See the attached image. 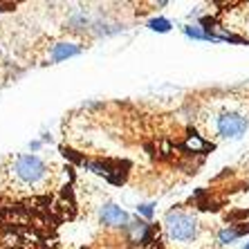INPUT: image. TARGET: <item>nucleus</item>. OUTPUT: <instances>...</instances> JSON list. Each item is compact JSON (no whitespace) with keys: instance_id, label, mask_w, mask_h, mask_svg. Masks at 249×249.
I'll return each instance as SVG.
<instances>
[{"instance_id":"f257e3e1","label":"nucleus","mask_w":249,"mask_h":249,"mask_svg":"<svg viewBox=\"0 0 249 249\" xmlns=\"http://www.w3.org/2000/svg\"><path fill=\"white\" fill-rule=\"evenodd\" d=\"M7 173H9L12 184L20 191H41L50 184V178H52L47 162L34 153H23V155L14 157Z\"/></svg>"},{"instance_id":"f03ea898","label":"nucleus","mask_w":249,"mask_h":249,"mask_svg":"<svg viewBox=\"0 0 249 249\" xmlns=\"http://www.w3.org/2000/svg\"><path fill=\"white\" fill-rule=\"evenodd\" d=\"M164 229H166V236L173 243H180V245L196 243L197 236H200V222H197V218L193 213L180 211V209H173V211L166 213Z\"/></svg>"},{"instance_id":"7ed1b4c3","label":"nucleus","mask_w":249,"mask_h":249,"mask_svg":"<svg viewBox=\"0 0 249 249\" xmlns=\"http://www.w3.org/2000/svg\"><path fill=\"white\" fill-rule=\"evenodd\" d=\"M249 128V117L240 110H220L213 115L211 122V133L220 139H240Z\"/></svg>"},{"instance_id":"20e7f679","label":"nucleus","mask_w":249,"mask_h":249,"mask_svg":"<svg viewBox=\"0 0 249 249\" xmlns=\"http://www.w3.org/2000/svg\"><path fill=\"white\" fill-rule=\"evenodd\" d=\"M99 220L104 227H110V229H126L130 225V215L126 209L117 207V204H104L99 211Z\"/></svg>"},{"instance_id":"39448f33","label":"nucleus","mask_w":249,"mask_h":249,"mask_svg":"<svg viewBox=\"0 0 249 249\" xmlns=\"http://www.w3.org/2000/svg\"><path fill=\"white\" fill-rule=\"evenodd\" d=\"M126 233H128V240H130L133 245H146L148 240H151V236H153V229H151L148 222L135 220V222H130V225L126 227Z\"/></svg>"},{"instance_id":"423d86ee","label":"nucleus","mask_w":249,"mask_h":249,"mask_svg":"<svg viewBox=\"0 0 249 249\" xmlns=\"http://www.w3.org/2000/svg\"><path fill=\"white\" fill-rule=\"evenodd\" d=\"M83 47L76 45V43H56L52 47V54H50V61L52 63H61L65 58H72V56H79Z\"/></svg>"},{"instance_id":"0eeeda50","label":"nucleus","mask_w":249,"mask_h":249,"mask_svg":"<svg viewBox=\"0 0 249 249\" xmlns=\"http://www.w3.org/2000/svg\"><path fill=\"white\" fill-rule=\"evenodd\" d=\"M184 34L189 36V38H196V41H213V43H220L218 34H213V32H207L204 27H197V25H186V27H184Z\"/></svg>"},{"instance_id":"6e6552de","label":"nucleus","mask_w":249,"mask_h":249,"mask_svg":"<svg viewBox=\"0 0 249 249\" xmlns=\"http://www.w3.org/2000/svg\"><path fill=\"white\" fill-rule=\"evenodd\" d=\"M245 233V229H236V227H225V229H220L218 231V240H220L222 245H229L233 243V240H238V238Z\"/></svg>"},{"instance_id":"1a4fd4ad","label":"nucleus","mask_w":249,"mask_h":249,"mask_svg":"<svg viewBox=\"0 0 249 249\" xmlns=\"http://www.w3.org/2000/svg\"><path fill=\"white\" fill-rule=\"evenodd\" d=\"M148 29H151V32H157V34H168V32L173 29V23H171L168 18L160 16V18H153V20H148Z\"/></svg>"},{"instance_id":"9d476101","label":"nucleus","mask_w":249,"mask_h":249,"mask_svg":"<svg viewBox=\"0 0 249 249\" xmlns=\"http://www.w3.org/2000/svg\"><path fill=\"white\" fill-rule=\"evenodd\" d=\"M137 215H142V218H146V220H151L153 215H155V204H151V202L137 204Z\"/></svg>"},{"instance_id":"9b49d317","label":"nucleus","mask_w":249,"mask_h":249,"mask_svg":"<svg viewBox=\"0 0 249 249\" xmlns=\"http://www.w3.org/2000/svg\"><path fill=\"white\" fill-rule=\"evenodd\" d=\"M186 148H193V151H202V148H207V144H204L200 137H191L189 142H186Z\"/></svg>"},{"instance_id":"f8f14e48","label":"nucleus","mask_w":249,"mask_h":249,"mask_svg":"<svg viewBox=\"0 0 249 249\" xmlns=\"http://www.w3.org/2000/svg\"><path fill=\"white\" fill-rule=\"evenodd\" d=\"M29 148H32V151H38V148H41V142H32V144H29Z\"/></svg>"},{"instance_id":"ddd939ff","label":"nucleus","mask_w":249,"mask_h":249,"mask_svg":"<svg viewBox=\"0 0 249 249\" xmlns=\"http://www.w3.org/2000/svg\"><path fill=\"white\" fill-rule=\"evenodd\" d=\"M245 249H249V240H247V245H245Z\"/></svg>"}]
</instances>
